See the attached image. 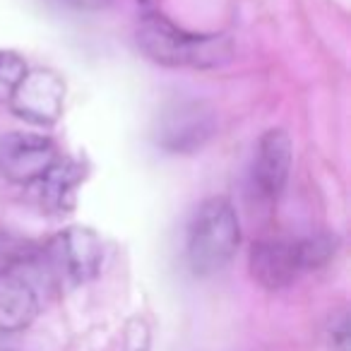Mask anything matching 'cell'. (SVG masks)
Segmentation results:
<instances>
[{"instance_id": "1", "label": "cell", "mask_w": 351, "mask_h": 351, "mask_svg": "<svg viewBox=\"0 0 351 351\" xmlns=\"http://www.w3.org/2000/svg\"><path fill=\"white\" fill-rule=\"evenodd\" d=\"M137 46L149 60L169 68H217L231 56L221 34H195L159 12H145L137 25Z\"/></svg>"}, {"instance_id": "2", "label": "cell", "mask_w": 351, "mask_h": 351, "mask_svg": "<svg viewBox=\"0 0 351 351\" xmlns=\"http://www.w3.org/2000/svg\"><path fill=\"white\" fill-rule=\"evenodd\" d=\"M241 243V224L226 197L202 202L188 229V263L200 277L224 269Z\"/></svg>"}, {"instance_id": "3", "label": "cell", "mask_w": 351, "mask_h": 351, "mask_svg": "<svg viewBox=\"0 0 351 351\" xmlns=\"http://www.w3.org/2000/svg\"><path fill=\"white\" fill-rule=\"evenodd\" d=\"M332 253H335L332 236L260 241L250 250V272L265 289H287L303 272L325 265Z\"/></svg>"}, {"instance_id": "4", "label": "cell", "mask_w": 351, "mask_h": 351, "mask_svg": "<svg viewBox=\"0 0 351 351\" xmlns=\"http://www.w3.org/2000/svg\"><path fill=\"white\" fill-rule=\"evenodd\" d=\"M101 241L89 229H68L51 239L34 258L41 279L49 287H77L94 279L101 269Z\"/></svg>"}, {"instance_id": "5", "label": "cell", "mask_w": 351, "mask_h": 351, "mask_svg": "<svg viewBox=\"0 0 351 351\" xmlns=\"http://www.w3.org/2000/svg\"><path fill=\"white\" fill-rule=\"evenodd\" d=\"M44 284L34 260H22L0 269V332L17 335L34 322L41 311Z\"/></svg>"}, {"instance_id": "6", "label": "cell", "mask_w": 351, "mask_h": 351, "mask_svg": "<svg viewBox=\"0 0 351 351\" xmlns=\"http://www.w3.org/2000/svg\"><path fill=\"white\" fill-rule=\"evenodd\" d=\"M58 161V149L44 135L10 132L0 137V171L15 183L34 186Z\"/></svg>"}, {"instance_id": "7", "label": "cell", "mask_w": 351, "mask_h": 351, "mask_svg": "<svg viewBox=\"0 0 351 351\" xmlns=\"http://www.w3.org/2000/svg\"><path fill=\"white\" fill-rule=\"evenodd\" d=\"M217 128V118L207 104L178 101L166 108L156 130V142L169 152L191 154L197 152L212 137Z\"/></svg>"}, {"instance_id": "8", "label": "cell", "mask_w": 351, "mask_h": 351, "mask_svg": "<svg viewBox=\"0 0 351 351\" xmlns=\"http://www.w3.org/2000/svg\"><path fill=\"white\" fill-rule=\"evenodd\" d=\"M65 84L51 70L27 73L10 94V106L25 121L34 125H53L63 113Z\"/></svg>"}, {"instance_id": "9", "label": "cell", "mask_w": 351, "mask_h": 351, "mask_svg": "<svg viewBox=\"0 0 351 351\" xmlns=\"http://www.w3.org/2000/svg\"><path fill=\"white\" fill-rule=\"evenodd\" d=\"M291 171V140L284 130H267L258 142L253 159V193L265 202H274L284 193Z\"/></svg>"}, {"instance_id": "10", "label": "cell", "mask_w": 351, "mask_h": 351, "mask_svg": "<svg viewBox=\"0 0 351 351\" xmlns=\"http://www.w3.org/2000/svg\"><path fill=\"white\" fill-rule=\"evenodd\" d=\"M82 173H80V166L70 164V161H58L49 173L36 181L34 186L39 188L41 202H46L53 210H68L73 205V193L75 186L80 183Z\"/></svg>"}, {"instance_id": "11", "label": "cell", "mask_w": 351, "mask_h": 351, "mask_svg": "<svg viewBox=\"0 0 351 351\" xmlns=\"http://www.w3.org/2000/svg\"><path fill=\"white\" fill-rule=\"evenodd\" d=\"M27 75V65L12 51H0V101H8L20 80Z\"/></svg>"}, {"instance_id": "12", "label": "cell", "mask_w": 351, "mask_h": 351, "mask_svg": "<svg viewBox=\"0 0 351 351\" xmlns=\"http://www.w3.org/2000/svg\"><path fill=\"white\" fill-rule=\"evenodd\" d=\"M63 3H70V5H75V8H97V5H101L104 0H63Z\"/></svg>"}]
</instances>
